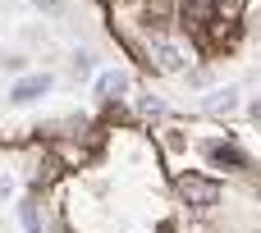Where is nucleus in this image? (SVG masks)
Here are the masks:
<instances>
[{
	"label": "nucleus",
	"mask_w": 261,
	"mask_h": 233,
	"mask_svg": "<svg viewBox=\"0 0 261 233\" xmlns=\"http://www.w3.org/2000/svg\"><path fill=\"white\" fill-rule=\"evenodd\" d=\"M0 69H9V73H18V69H23V55H5V60H0Z\"/></svg>",
	"instance_id": "6e6552de"
},
{
	"label": "nucleus",
	"mask_w": 261,
	"mask_h": 233,
	"mask_svg": "<svg viewBox=\"0 0 261 233\" xmlns=\"http://www.w3.org/2000/svg\"><path fill=\"white\" fill-rule=\"evenodd\" d=\"M206 156H211L216 165H234V169H248V156H243L239 147H229V142H211V147H206Z\"/></svg>",
	"instance_id": "20e7f679"
},
{
	"label": "nucleus",
	"mask_w": 261,
	"mask_h": 233,
	"mask_svg": "<svg viewBox=\"0 0 261 233\" xmlns=\"http://www.w3.org/2000/svg\"><path fill=\"white\" fill-rule=\"evenodd\" d=\"M174 188H179V197H184L188 206H197V211H211V206L220 201V183L206 179V174H193V169H184V174L174 179Z\"/></svg>",
	"instance_id": "f257e3e1"
},
{
	"label": "nucleus",
	"mask_w": 261,
	"mask_h": 233,
	"mask_svg": "<svg viewBox=\"0 0 261 233\" xmlns=\"http://www.w3.org/2000/svg\"><path fill=\"white\" fill-rule=\"evenodd\" d=\"M37 9H46V14H60V0H32Z\"/></svg>",
	"instance_id": "9d476101"
},
{
	"label": "nucleus",
	"mask_w": 261,
	"mask_h": 233,
	"mask_svg": "<svg viewBox=\"0 0 261 233\" xmlns=\"http://www.w3.org/2000/svg\"><path fill=\"white\" fill-rule=\"evenodd\" d=\"M156 60H161L165 69H184V55H179L174 46H165V41H156Z\"/></svg>",
	"instance_id": "0eeeda50"
},
{
	"label": "nucleus",
	"mask_w": 261,
	"mask_h": 233,
	"mask_svg": "<svg viewBox=\"0 0 261 233\" xmlns=\"http://www.w3.org/2000/svg\"><path fill=\"white\" fill-rule=\"evenodd\" d=\"M234 105H239V92H234V87H229V92H216V96L206 101V110H211V114H229Z\"/></svg>",
	"instance_id": "423d86ee"
},
{
	"label": "nucleus",
	"mask_w": 261,
	"mask_h": 233,
	"mask_svg": "<svg viewBox=\"0 0 261 233\" xmlns=\"http://www.w3.org/2000/svg\"><path fill=\"white\" fill-rule=\"evenodd\" d=\"M18 224H23V233H41V206L28 197V201H18Z\"/></svg>",
	"instance_id": "39448f33"
},
{
	"label": "nucleus",
	"mask_w": 261,
	"mask_h": 233,
	"mask_svg": "<svg viewBox=\"0 0 261 233\" xmlns=\"http://www.w3.org/2000/svg\"><path fill=\"white\" fill-rule=\"evenodd\" d=\"M73 69H78V73H87V69H92V55H87V50H83V55H73Z\"/></svg>",
	"instance_id": "1a4fd4ad"
},
{
	"label": "nucleus",
	"mask_w": 261,
	"mask_h": 233,
	"mask_svg": "<svg viewBox=\"0 0 261 233\" xmlns=\"http://www.w3.org/2000/svg\"><path fill=\"white\" fill-rule=\"evenodd\" d=\"M161 233H170V229H161Z\"/></svg>",
	"instance_id": "9b49d317"
},
{
	"label": "nucleus",
	"mask_w": 261,
	"mask_h": 233,
	"mask_svg": "<svg viewBox=\"0 0 261 233\" xmlns=\"http://www.w3.org/2000/svg\"><path fill=\"white\" fill-rule=\"evenodd\" d=\"M119 92H128V73H124V69H106V73L96 78V96H106V101H115Z\"/></svg>",
	"instance_id": "7ed1b4c3"
},
{
	"label": "nucleus",
	"mask_w": 261,
	"mask_h": 233,
	"mask_svg": "<svg viewBox=\"0 0 261 233\" xmlns=\"http://www.w3.org/2000/svg\"><path fill=\"white\" fill-rule=\"evenodd\" d=\"M55 87V78L50 73H28V78H18L14 82V92H9V101L14 105H28V101H37V96H46Z\"/></svg>",
	"instance_id": "f03ea898"
}]
</instances>
